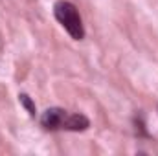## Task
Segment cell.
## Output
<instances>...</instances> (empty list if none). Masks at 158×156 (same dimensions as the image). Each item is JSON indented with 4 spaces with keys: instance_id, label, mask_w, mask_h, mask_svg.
<instances>
[{
    "instance_id": "1",
    "label": "cell",
    "mask_w": 158,
    "mask_h": 156,
    "mask_svg": "<svg viewBox=\"0 0 158 156\" xmlns=\"http://www.w3.org/2000/svg\"><path fill=\"white\" fill-rule=\"evenodd\" d=\"M53 15L59 20V24L68 31V35L74 40H81L85 37V30H83V20L79 15L77 7L68 2V0H59L53 6Z\"/></svg>"
},
{
    "instance_id": "2",
    "label": "cell",
    "mask_w": 158,
    "mask_h": 156,
    "mask_svg": "<svg viewBox=\"0 0 158 156\" xmlns=\"http://www.w3.org/2000/svg\"><path fill=\"white\" fill-rule=\"evenodd\" d=\"M66 114H68L66 110L57 109V107L48 109V110H44V114L40 116V125H42L46 130H59V129H63V125H64Z\"/></svg>"
},
{
    "instance_id": "3",
    "label": "cell",
    "mask_w": 158,
    "mask_h": 156,
    "mask_svg": "<svg viewBox=\"0 0 158 156\" xmlns=\"http://www.w3.org/2000/svg\"><path fill=\"white\" fill-rule=\"evenodd\" d=\"M88 127H90V121H88V117L83 116V114H66L64 125H63L64 130H74V132L86 130Z\"/></svg>"
},
{
    "instance_id": "4",
    "label": "cell",
    "mask_w": 158,
    "mask_h": 156,
    "mask_svg": "<svg viewBox=\"0 0 158 156\" xmlns=\"http://www.w3.org/2000/svg\"><path fill=\"white\" fill-rule=\"evenodd\" d=\"M19 101H20V103L24 105V109L28 110V114H30V116H35V114H37L35 103H33V101L30 99V96H28V94H19Z\"/></svg>"
}]
</instances>
